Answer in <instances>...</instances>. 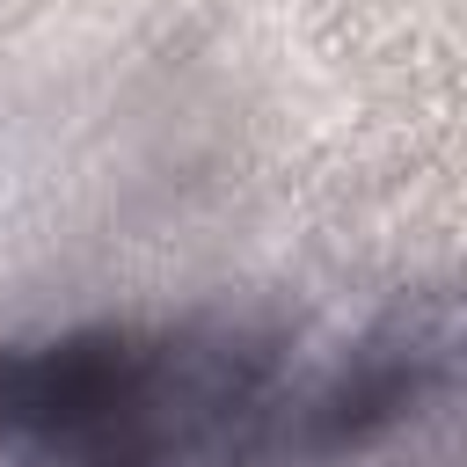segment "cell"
<instances>
[{
	"instance_id": "cell-2",
	"label": "cell",
	"mask_w": 467,
	"mask_h": 467,
	"mask_svg": "<svg viewBox=\"0 0 467 467\" xmlns=\"http://www.w3.org/2000/svg\"><path fill=\"white\" fill-rule=\"evenodd\" d=\"M277 467H467V299H401L336 365L292 372Z\"/></svg>"
},
{
	"instance_id": "cell-1",
	"label": "cell",
	"mask_w": 467,
	"mask_h": 467,
	"mask_svg": "<svg viewBox=\"0 0 467 467\" xmlns=\"http://www.w3.org/2000/svg\"><path fill=\"white\" fill-rule=\"evenodd\" d=\"M292 372L241 328L0 350V467H277Z\"/></svg>"
}]
</instances>
